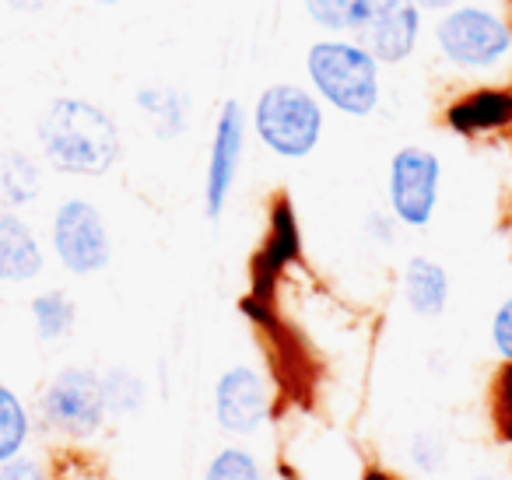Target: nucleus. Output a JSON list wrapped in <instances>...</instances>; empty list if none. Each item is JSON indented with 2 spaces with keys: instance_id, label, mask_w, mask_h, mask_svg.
<instances>
[{
  "instance_id": "16",
  "label": "nucleus",
  "mask_w": 512,
  "mask_h": 480,
  "mask_svg": "<svg viewBox=\"0 0 512 480\" xmlns=\"http://www.w3.org/2000/svg\"><path fill=\"white\" fill-rule=\"evenodd\" d=\"M299 256V225H295V211L288 200H278L271 218V235H267V246L260 253V263L267 267V274L281 270L288 260Z\"/></svg>"
},
{
  "instance_id": "25",
  "label": "nucleus",
  "mask_w": 512,
  "mask_h": 480,
  "mask_svg": "<svg viewBox=\"0 0 512 480\" xmlns=\"http://www.w3.org/2000/svg\"><path fill=\"white\" fill-rule=\"evenodd\" d=\"M0 480H46V477L39 470V463H32V459H8L4 470H0Z\"/></svg>"
},
{
  "instance_id": "17",
  "label": "nucleus",
  "mask_w": 512,
  "mask_h": 480,
  "mask_svg": "<svg viewBox=\"0 0 512 480\" xmlns=\"http://www.w3.org/2000/svg\"><path fill=\"white\" fill-rule=\"evenodd\" d=\"M25 438H29V414H25L22 400L0 382V463L15 459Z\"/></svg>"
},
{
  "instance_id": "28",
  "label": "nucleus",
  "mask_w": 512,
  "mask_h": 480,
  "mask_svg": "<svg viewBox=\"0 0 512 480\" xmlns=\"http://www.w3.org/2000/svg\"><path fill=\"white\" fill-rule=\"evenodd\" d=\"M474 480H498V477H474Z\"/></svg>"
},
{
  "instance_id": "22",
  "label": "nucleus",
  "mask_w": 512,
  "mask_h": 480,
  "mask_svg": "<svg viewBox=\"0 0 512 480\" xmlns=\"http://www.w3.org/2000/svg\"><path fill=\"white\" fill-rule=\"evenodd\" d=\"M411 459L418 470L425 473H439L446 466V445L432 435V431H421L418 438L411 442Z\"/></svg>"
},
{
  "instance_id": "18",
  "label": "nucleus",
  "mask_w": 512,
  "mask_h": 480,
  "mask_svg": "<svg viewBox=\"0 0 512 480\" xmlns=\"http://www.w3.org/2000/svg\"><path fill=\"white\" fill-rule=\"evenodd\" d=\"M32 316H36V330L43 340H60L74 330V302L64 291H46L32 302Z\"/></svg>"
},
{
  "instance_id": "23",
  "label": "nucleus",
  "mask_w": 512,
  "mask_h": 480,
  "mask_svg": "<svg viewBox=\"0 0 512 480\" xmlns=\"http://www.w3.org/2000/svg\"><path fill=\"white\" fill-rule=\"evenodd\" d=\"M491 344H495L498 358L512 365V295L491 316Z\"/></svg>"
},
{
  "instance_id": "15",
  "label": "nucleus",
  "mask_w": 512,
  "mask_h": 480,
  "mask_svg": "<svg viewBox=\"0 0 512 480\" xmlns=\"http://www.w3.org/2000/svg\"><path fill=\"white\" fill-rule=\"evenodd\" d=\"M39 165L22 151H0V207H22L39 197Z\"/></svg>"
},
{
  "instance_id": "7",
  "label": "nucleus",
  "mask_w": 512,
  "mask_h": 480,
  "mask_svg": "<svg viewBox=\"0 0 512 480\" xmlns=\"http://www.w3.org/2000/svg\"><path fill=\"white\" fill-rule=\"evenodd\" d=\"M53 249L71 274H99L113 260V242L102 214L88 200H67L53 218Z\"/></svg>"
},
{
  "instance_id": "3",
  "label": "nucleus",
  "mask_w": 512,
  "mask_h": 480,
  "mask_svg": "<svg viewBox=\"0 0 512 480\" xmlns=\"http://www.w3.org/2000/svg\"><path fill=\"white\" fill-rule=\"evenodd\" d=\"M253 130L278 158H309L323 137V109L313 92L302 85H271L253 106Z\"/></svg>"
},
{
  "instance_id": "5",
  "label": "nucleus",
  "mask_w": 512,
  "mask_h": 480,
  "mask_svg": "<svg viewBox=\"0 0 512 480\" xmlns=\"http://www.w3.org/2000/svg\"><path fill=\"white\" fill-rule=\"evenodd\" d=\"M439 183H442V162L435 151L407 144L390 158V211L400 225L425 228L432 225V214L439 207Z\"/></svg>"
},
{
  "instance_id": "9",
  "label": "nucleus",
  "mask_w": 512,
  "mask_h": 480,
  "mask_svg": "<svg viewBox=\"0 0 512 480\" xmlns=\"http://www.w3.org/2000/svg\"><path fill=\"white\" fill-rule=\"evenodd\" d=\"M242 148H246V113L235 99L221 106L214 120L211 151H207V172H204V211L211 221H218L228 207V197L235 190L242 165Z\"/></svg>"
},
{
  "instance_id": "1",
  "label": "nucleus",
  "mask_w": 512,
  "mask_h": 480,
  "mask_svg": "<svg viewBox=\"0 0 512 480\" xmlns=\"http://www.w3.org/2000/svg\"><path fill=\"white\" fill-rule=\"evenodd\" d=\"M39 144L53 169L67 176H106L120 158V130L102 106L57 99L39 120Z\"/></svg>"
},
{
  "instance_id": "6",
  "label": "nucleus",
  "mask_w": 512,
  "mask_h": 480,
  "mask_svg": "<svg viewBox=\"0 0 512 480\" xmlns=\"http://www.w3.org/2000/svg\"><path fill=\"white\" fill-rule=\"evenodd\" d=\"M106 393L102 379L92 368H64L57 379L46 386L43 417L50 428L71 438H88L106 421Z\"/></svg>"
},
{
  "instance_id": "8",
  "label": "nucleus",
  "mask_w": 512,
  "mask_h": 480,
  "mask_svg": "<svg viewBox=\"0 0 512 480\" xmlns=\"http://www.w3.org/2000/svg\"><path fill=\"white\" fill-rule=\"evenodd\" d=\"M421 39V8L414 0H365L355 25V43L376 57V64H400Z\"/></svg>"
},
{
  "instance_id": "12",
  "label": "nucleus",
  "mask_w": 512,
  "mask_h": 480,
  "mask_svg": "<svg viewBox=\"0 0 512 480\" xmlns=\"http://www.w3.org/2000/svg\"><path fill=\"white\" fill-rule=\"evenodd\" d=\"M404 302L414 316L439 319L449 305V274L428 256H411L404 267Z\"/></svg>"
},
{
  "instance_id": "21",
  "label": "nucleus",
  "mask_w": 512,
  "mask_h": 480,
  "mask_svg": "<svg viewBox=\"0 0 512 480\" xmlns=\"http://www.w3.org/2000/svg\"><path fill=\"white\" fill-rule=\"evenodd\" d=\"M365 0H306V11L327 32H355Z\"/></svg>"
},
{
  "instance_id": "14",
  "label": "nucleus",
  "mask_w": 512,
  "mask_h": 480,
  "mask_svg": "<svg viewBox=\"0 0 512 480\" xmlns=\"http://www.w3.org/2000/svg\"><path fill=\"white\" fill-rule=\"evenodd\" d=\"M137 106H141V113L148 116V123L155 127V134L162 141H172V137L186 134V127H190V99L179 88L169 85L141 88L137 92Z\"/></svg>"
},
{
  "instance_id": "27",
  "label": "nucleus",
  "mask_w": 512,
  "mask_h": 480,
  "mask_svg": "<svg viewBox=\"0 0 512 480\" xmlns=\"http://www.w3.org/2000/svg\"><path fill=\"white\" fill-rule=\"evenodd\" d=\"M95 4H116V0H95Z\"/></svg>"
},
{
  "instance_id": "10",
  "label": "nucleus",
  "mask_w": 512,
  "mask_h": 480,
  "mask_svg": "<svg viewBox=\"0 0 512 480\" xmlns=\"http://www.w3.org/2000/svg\"><path fill=\"white\" fill-rule=\"evenodd\" d=\"M271 414V386L256 368L235 365L214 382V421L225 435H253Z\"/></svg>"
},
{
  "instance_id": "26",
  "label": "nucleus",
  "mask_w": 512,
  "mask_h": 480,
  "mask_svg": "<svg viewBox=\"0 0 512 480\" xmlns=\"http://www.w3.org/2000/svg\"><path fill=\"white\" fill-rule=\"evenodd\" d=\"M421 11H442V8H453L456 0H414Z\"/></svg>"
},
{
  "instance_id": "19",
  "label": "nucleus",
  "mask_w": 512,
  "mask_h": 480,
  "mask_svg": "<svg viewBox=\"0 0 512 480\" xmlns=\"http://www.w3.org/2000/svg\"><path fill=\"white\" fill-rule=\"evenodd\" d=\"M102 393H106V410L109 414H134L144 403V382L127 368H113L102 379Z\"/></svg>"
},
{
  "instance_id": "24",
  "label": "nucleus",
  "mask_w": 512,
  "mask_h": 480,
  "mask_svg": "<svg viewBox=\"0 0 512 480\" xmlns=\"http://www.w3.org/2000/svg\"><path fill=\"white\" fill-rule=\"evenodd\" d=\"M495 417L505 435L512 438V365H505L495 382Z\"/></svg>"
},
{
  "instance_id": "4",
  "label": "nucleus",
  "mask_w": 512,
  "mask_h": 480,
  "mask_svg": "<svg viewBox=\"0 0 512 480\" xmlns=\"http://www.w3.org/2000/svg\"><path fill=\"white\" fill-rule=\"evenodd\" d=\"M442 57L460 71H491L512 53V29L488 8H449L435 25Z\"/></svg>"
},
{
  "instance_id": "2",
  "label": "nucleus",
  "mask_w": 512,
  "mask_h": 480,
  "mask_svg": "<svg viewBox=\"0 0 512 480\" xmlns=\"http://www.w3.org/2000/svg\"><path fill=\"white\" fill-rule=\"evenodd\" d=\"M306 74L316 95L344 116H372L379 106V64L355 39H323L309 50Z\"/></svg>"
},
{
  "instance_id": "20",
  "label": "nucleus",
  "mask_w": 512,
  "mask_h": 480,
  "mask_svg": "<svg viewBox=\"0 0 512 480\" xmlns=\"http://www.w3.org/2000/svg\"><path fill=\"white\" fill-rule=\"evenodd\" d=\"M204 480H267V477H264V466L256 463V456H249L239 445H228L218 456H211Z\"/></svg>"
},
{
  "instance_id": "13",
  "label": "nucleus",
  "mask_w": 512,
  "mask_h": 480,
  "mask_svg": "<svg viewBox=\"0 0 512 480\" xmlns=\"http://www.w3.org/2000/svg\"><path fill=\"white\" fill-rule=\"evenodd\" d=\"M43 270V249L25 221L0 214V281H32Z\"/></svg>"
},
{
  "instance_id": "11",
  "label": "nucleus",
  "mask_w": 512,
  "mask_h": 480,
  "mask_svg": "<svg viewBox=\"0 0 512 480\" xmlns=\"http://www.w3.org/2000/svg\"><path fill=\"white\" fill-rule=\"evenodd\" d=\"M446 127L463 137L495 134V130L512 127V92H505V88H474V92L460 95L446 109Z\"/></svg>"
}]
</instances>
